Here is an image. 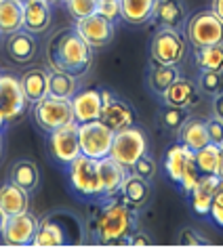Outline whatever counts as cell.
<instances>
[{"label":"cell","instance_id":"cell-42","mask_svg":"<svg viewBox=\"0 0 223 250\" xmlns=\"http://www.w3.org/2000/svg\"><path fill=\"white\" fill-rule=\"evenodd\" d=\"M127 244L129 246H133V248H143V246H150L152 244V240H150V235L148 233H131V238L127 240Z\"/></svg>","mask_w":223,"mask_h":250},{"label":"cell","instance_id":"cell-26","mask_svg":"<svg viewBox=\"0 0 223 250\" xmlns=\"http://www.w3.org/2000/svg\"><path fill=\"white\" fill-rule=\"evenodd\" d=\"M23 30V2L0 0V36Z\"/></svg>","mask_w":223,"mask_h":250},{"label":"cell","instance_id":"cell-35","mask_svg":"<svg viewBox=\"0 0 223 250\" xmlns=\"http://www.w3.org/2000/svg\"><path fill=\"white\" fill-rule=\"evenodd\" d=\"M198 88L206 95H217L223 91V72H211V69H202L198 78Z\"/></svg>","mask_w":223,"mask_h":250},{"label":"cell","instance_id":"cell-9","mask_svg":"<svg viewBox=\"0 0 223 250\" xmlns=\"http://www.w3.org/2000/svg\"><path fill=\"white\" fill-rule=\"evenodd\" d=\"M48 151L55 162L69 164L80 156V139H78V122H69L48 133Z\"/></svg>","mask_w":223,"mask_h":250},{"label":"cell","instance_id":"cell-37","mask_svg":"<svg viewBox=\"0 0 223 250\" xmlns=\"http://www.w3.org/2000/svg\"><path fill=\"white\" fill-rule=\"evenodd\" d=\"M131 172H135V175L145 179V181H152V179L156 177V172H158V164H156L154 158H150L148 154H143L133 166H131Z\"/></svg>","mask_w":223,"mask_h":250},{"label":"cell","instance_id":"cell-5","mask_svg":"<svg viewBox=\"0 0 223 250\" xmlns=\"http://www.w3.org/2000/svg\"><path fill=\"white\" fill-rule=\"evenodd\" d=\"M185 38L194 48H204L223 42V21L211 11H200L185 21Z\"/></svg>","mask_w":223,"mask_h":250},{"label":"cell","instance_id":"cell-20","mask_svg":"<svg viewBox=\"0 0 223 250\" xmlns=\"http://www.w3.org/2000/svg\"><path fill=\"white\" fill-rule=\"evenodd\" d=\"M152 19L160 27L181 30V25L187 21V11H185L183 0H158Z\"/></svg>","mask_w":223,"mask_h":250},{"label":"cell","instance_id":"cell-27","mask_svg":"<svg viewBox=\"0 0 223 250\" xmlns=\"http://www.w3.org/2000/svg\"><path fill=\"white\" fill-rule=\"evenodd\" d=\"M34 246L38 248H53V246H64L66 244V231L61 223H57L53 217H46L38 221V229L34 235Z\"/></svg>","mask_w":223,"mask_h":250},{"label":"cell","instance_id":"cell-2","mask_svg":"<svg viewBox=\"0 0 223 250\" xmlns=\"http://www.w3.org/2000/svg\"><path fill=\"white\" fill-rule=\"evenodd\" d=\"M137 219L133 208L127 206L122 200H106V206L95 217L93 225V240L99 244H122L135 231Z\"/></svg>","mask_w":223,"mask_h":250},{"label":"cell","instance_id":"cell-12","mask_svg":"<svg viewBox=\"0 0 223 250\" xmlns=\"http://www.w3.org/2000/svg\"><path fill=\"white\" fill-rule=\"evenodd\" d=\"M38 229V219L30 210L6 217V223L2 229V240L9 246H27L34 242Z\"/></svg>","mask_w":223,"mask_h":250},{"label":"cell","instance_id":"cell-14","mask_svg":"<svg viewBox=\"0 0 223 250\" xmlns=\"http://www.w3.org/2000/svg\"><path fill=\"white\" fill-rule=\"evenodd\" d=\"M219 183H221V179L217 175H200L196 185L187 191L192 210L196 214L204 217V214L211 212V204H213V198H215V191H217Z\"/></svg>","mask_w":223,"mask_h":250},{"label":"cell","instance_id":"cell-39","mask_svg":"<svg viewBox=\"0 0 223 250\" xmlns=\"http://www.w3.org/2000/svg\"><path fill=\"white\" fill-rule=\"evenodd\" d=\"M208 217L213 219V223L223 229V179L217 187V191H215V198H213V204H211V212H208Z\"/></svg>","mask_w":223,"mask_h":250},{"label":"cell","instance_id":"cell-4","mask_svg":"<svg viewBox=\"0 0 223 250\" xmlns=\"http://www.w3.org/2000/svg\"><path fill=\"white\" fill-rule=\"evenodd\" d=\"M34 122L38 124V128H43L45 133L64 126V124L76 122L74 120V109H72V99L66 97H55V95H45L43 99L34 103Z\"/></svg>","mask_w":223,"mask_h":250},{"label":"cell","instance_id":"cell-18","mask_svg":"<svg viewBox=\"0 0 223 250\" xmlns=\"http://www.w3.org/2000/svg\"><path fill=\"white\" fill-rule=\"evenodd\" d=\"M118 196H120V200L127 206L137 210V208H141V206H145L150 202V196H152L150 181H145V179L135 175V172H127Z\"/></svg>","mask_w":223,"mask_h":250},{"label":"cell","instance_id":"cell-23","mask_svg":"<svg viewBox=\"0 0 223 250\" xmlns=\"http://www.w3.org/2000/svg\"><path fill=\"white\" fill-rule=\"evenodd\" d=\"M162 99H164L166 105H175V107H185L187 109L190 105L196 103L198 88H196V84H194L192 80L181 78V76H179V78L164 91Z\"/></svg>","mask_w":223,"mask_h":250},{"label":"cell","instance_id":"cell-28","mask_svg":"<svg viewBox=\"0 0 223 250\" xmlns=\"http://www.w3.org/2000/svg\"><path fill=\"white\" fill-rule=\"evenodd\" d=\"M158 0H120L122 19L131 25H141L154 15Z\"/></svg>","mask_w":223,"mask_h":250},{"label":"cell","instance_id":"cell-16","mask_svg":"<svg viewBox=\"0 0 223 250\" xmlns=\"http://www.w3.org/2000/svg\"><path fill=\"white\" fill-rule=\"evenodd\" d=\"M38 53V40L34 38L32 32L19 30L15 34L6 36V55L9 59H13L15 63H30Z\"/></svg>","mask_w":223,"mask_h":250},{"label":"cell","instance_id":"cell-19","mask_svg":"<svg viewBox=\"0 0 223 250\" xmlns=\"http://www.w3.org/2000/svg\"><path fill=\"white\" fill-rule=\"evenodd\" d=\"M51 19L53 13L46 0H25L23 2V30L32 34H43L48 30Z\"/></svg>","mask_w":223,"mask_h":250},{"label":"cell","instance_id":"cell-13","mask_svg":"<svg viewBox=\"0 0 223 250\" xmlns=\"http://www.w3.org/2000/svg\"><path fill=\"white\" fill-rule=\"evenodd\" d=\"M101 107H103V101H101L99 88H85V91H78L72 97L74 120L78 124L99 120Z\"/></svg>","mask_w":223,"mask_h":250},{"label":"cell","instance_id":"cell-43","mask_svg":"<svg viewBox=\"0 0 223 250\" xmlns=\"http://www.w3.org/2000/svg\"><path fill=\"white\" fill-rule=\"evenodd\" d=\"M213 116L223 120V91L215 95V101H213Z\"/></svg>","mask_w":223,"mask_h":250},{"label":"cell","instance_id":"cell-29","mask_svg":"<svg viewBox=\"0 0 223 250\" xmlns=\"http://www.w3.org/2000/svg\"><path fill=\"white\" fill-rule=\"evenodd\" d=\"M11 181L17 183L22 189L25 191H34L40 183V172L38 166L32 162V160H17L11 168Z\"/></svg>","mask_w":223,"mask_h":250},{"label":"cell","instance_id":"cell-10","mask_svg":"<svg viewBox=\"0 0 223 250\" xmlns=\"http://www.w3.org/2000/svg\"><path fill=\"white\" fill-rule=\"evenodd\" d=\"M27 99L23 95L22 82L9 72H0V114L6 122H15L25 112Z\"/></svg>","mask_w":223,"mask_h":250},{"label":"cell","instance_id":"cell-51","mask_svg":"<svg viewBox=\"0 0 223 250\" xmlns=\"http://www.w3.org/2000/svg\"><path fill=\"white\" fill-rule=\"evenodd\" d=\"M19 2H25V0H19Z\"/></svg>","mask_w":223,"mask_h":250},{"label":"cell","instance_id":"cell-15","mask_svg":"<svg viewBox=\"0 0 223 250\" xmlns=\"http://www.w3.org/2000/svg\"><path fill=\"white\" fill-rule=\"evenodd\" d=\"M99 120L106 124V126H110L114 133H118V130H122V128L135 126L137 114L131 103L120 101V99H112L110 103H106V105L101 107Z\"/></svg>","mask_w":223,"mask_h":250},{"label":"cell","instance_id":"cell-6","mask_svg":"<svg viewBox=\"0 0 223 250\" xmlns=\"http://www.w3.org/2000/svg\"><path fill=\"white\" fill-rule=\"evenodd\" d=\"M143 154H148V137L141 128L137 126H129L114 133V143H112V151L110 156L120 162L124 168L131 170L139 158Z\"/></svg>","mask_w":223,"mask_h":250},{"label":"cell","instance_id":"cell-21","mask_svg":"<svg viewBox=\"0 0 223 250\" xmlns=\"http://www.w3.org/2000/svg\"><path fill=\"white\" fill-rule=\"evenodd\" d=\"M27 208H30V191L22 189V187L17 183H13L11 179L0 185V210H2L6 217L25 212Z\"/></svg>","mask_w":223,"mask_h":250},{"label":"cell","instance_id":"cell-33","mask_svg":"<svg viewBox=\"0 0 223 250\" xmlns=\"http://www.w3.org/2000/svg\"><path fill=\"white\" fill-rule=\"evenodd\" d=\"M196 63L200 69H211V72H223V42L196 48Z\"/></svg>","mask_w":223,"mask_h":250},{"label":"cell","instance_id":"cell-52","mask_svg":"<svg viewBox=\"0 0 223 250\" xmlns=\"http://www.w3.org/2000/svg\"><path fill=\"white\" fill-rule=\"evenodd\" d=\"M221 147H223V145H221Z\"/></svg>","mask_w":223,"mask_h":250},{"label":"cell","instance_id":"cell-40","mask_svg":"<svg viewBox=\"0 0 223 250\" xmlns=\"http://www.w3.org/2000/svg\"><path fill=\"white\" fill-rule=\"evenodd\" d=\"M206 130H208V139L215 145H223V120L211 116L206 120Z\"/></svg>","mask_w":223,"mask_h":250},{"label":"cell","instance_id":"cell-30","mask_svg":"<svg viewBox=\"0 0 223 250\" xmlns=\"http://www.w3.org/2000/svg\"><path fill=\"white\" fill-rule=\"evenodd\" d=\"M179 78V72L175 65H164V63H152V69H150V88L154 91L156 95L162 97L164 91L169 88L173 82Z\"/></svg>","mask_w":223,"mask_h":250},{"label":"cell","instance_id":"cell-24","mask_svg":"<svg viewBox=\"0 0 223 250\" xmlns=\"http://www.w3.org/2000/svg\"><path fill=\"white\" fill-rule=\"evenodd\" d=\"M177 133H179V143H183L192 151H198L200 147L211 143L206 130V120H200V118H187Z\"/></svg>","mask_w":223,"mask_h":250},{"label":"cell","instance_id":"cell-48","mask_svg":"<svg viewBox=\"0 0 223 250\" xmlns=\"http://www.w3.org/2000/svg\"><path fill=\"white\" fill-rule=\"evenodd\" d=\"M4 223H6V214L0 210V235H2V229H4Z\"/></svg>","mask_w":223,"mask_h":250},{"label":"cell","instance_id":"cell-46","mask_svg":"<svg viewBox=\"0 0 223 250\" xmlns=\"http://www.w3.org/2000/svg\"><path fill=\"white\" fill-rule=\"evenodd\" d=\"M112 99H114V97H112V93H108V91H101V101H103V105H106V103H110Z\"/></svg>","mask_w":223,"mask_h":250},{"label":"cell","instance_id":"cell-45","mask_svg":"<svg viewBox=\"0 0 223 250\" xmlns=\"http://www.w3.org/2000/svg\"><path fill=\"white\" fill-rule=\"evenodd\" d=\"M217 177L223 179V147H221V158H219V166H217Z\"/></svg>","mask_w":223,"mask_h":250},{"label":"cell","instance_id":"cell-49","mask_svg":"<svg viewBox=\"0 0 223 250\" xmlns=\"http://www.w3.org/2000/svg\"><path fill=\"white\" fill-rule=\"evenodd\" d=\"M46 2H48V4H64L66 0H46Z\"/></svg>","mask_w":223,"mask_h":250},{"label":"cell","instance_id":"cell-38","mask_svg":"<svg viewBox=\"0 0 223 250\" xmlns=\"http://www.w3.org/2000/svg\"><path fill=\"white\" fill-rule=\"evenodd\" d=\"M97 13H99L101 17L110 19V21H118V19H122L120 0H99V4H97Z\"/></svg>","mask_w":223,"mask_h":250},{"label":"cell","instance_id":"cell-41","mask_svg":"<svg viewBox=\"0 0 223 250\" xmlns=\"http://www.w3.org/2000/svg\"><path fill=\"white\" fill-rule=\"evenodd\" d=\"M179 242L181 244H187V246H200L202 244V238L194 231V229H183L179 235Z\"/></svg>","mask_w":223,"mask_h":250},{"label":"cell","instance_id":"cell-36","mask_svg":"<svg viewBox=\"0 0 223 250\" xmlns=\"http://www.w3.org/2000/svg\"><path fill=\"white\" fill-rule=\"evenodd\" d=\"M64 4L67 6L69 15H72L76 21H78V19H85L89 15H95L99 0H66Z\"/></svg>","mask_w":223,"mask_h":250},{"label":"cell","instance_id":"cell-47","mask_svg":"<svg viewBox=\"0 0 223 250\" xmlns=\"http://www.w3.org/2000/svg\"><path fill=\"white\" fill-rule=\"evenodd\" d=\"M4 154V135H2V128H0V160H2Z\"/></svg>","mask_w":223,"mask_h":250},{"label":"cell","instance_id":"cell-50","mask_svg":"<svg viewBox=\"0 0 223 250\" xmlns=\"http://www.w3.org/2000/svg\"><path fill=\"white\" fill-rule=\"evenodd\" d=\"M4 124H6V120H4V116L0 114V128H4Z\"/></svg>","mask_w":223,"mask_h":250},{"label":"cell","instance_id":"cell-8","mask_svg":"<svg viewBox=\"0 0 223 250\" xmlns=\"http://www.w3.org/2000/svg\"><path fill=\"white\" fill-rule=\"evenodd\" d=\"M187 51V42L181 36L179 30H171V27H160L152 38V61L164 65H177L179 61H183Z\"/></svg>","mask_w":223,"mask_h":250},{"label":"cell","instance_id":"cell-32","mask_svg":"<svg viewBox=\"0 0 223 250\" xmlns=\"http://www.w3.org/2000/svg\"><path fill=\"white\" fill-rule=\"evenodd\" d=\"M196 156V166L200 170V175H217V166L221 158V145L208 143L204 147H200L198 151H194Z\"/></svg>","mask_w":223,"mask_h":250},{"label":"cell","instance_id":"cell-11","mask_svg":"<svg viewBox=\"0 0 223 250\" xmlns=\"http://www.w3.org/2000/svg\"><path fill=\"white\" fill-rule=\"evenodd\" d=\"M76 32L80 34L82 38L87 40L89 46L93 48H103L108 46L112 40H114V21H110V19L101 17L99 13H95V15H89L85 19H78L76 21Z\"/></svg>","mask_w":223,"mask_h":250},{"label":"cell","instance_id":"cell-1","mask_svg":"<svg viewBox=\"0 0 223 250\" xmlns=\"http://www.w3.org/2000/svg\"><path fill=\"white\" fill-rule=\"evenodd\" d=\"M93 46L76 32V27L55 34L48 44V63L53 69L67 72L72 76H82L93 63Z\"/></svg>","mask_w":223,"mask_h":250},{"label":"cell","instance_id":"cell-34","mask_svg":"<svg viewBox=\"0 0 223 250\" xmlns=\"http://www.w3.org/2000/svg\"><path fill=\"white\" fill-rule=\"evenodd\" d=\"M187 109L185 107H175V105H164L160 107L158 112V122L162 124L166 130H173V133H177V130L183 126V122L187 120Z\"/></svg>","mask_w":223,"mask_h":250},{"label":"cell","instance_id":"cell-3","mask_svg":"<svg viewBox=\"0 0 223 250\" xmlns=\"http://www.w3.org/2000/svg\"><path fill=\"white\" fill-rule=\"evenodd\" d=\"M69 187L82 200H103V187L99 179V160H93L85 154L74 158L67 164Z\"/></svg>","mask_w":223,"mask_h":250},{"label":"cell","instance_id":"cell-31","mask_svg":"<svg viewBox=\"0 0 223 250\" xmlns=\"http://www.w3.org/2000/svg\"><path fill=\"white\" fill-rule=\"evenodd\" d=\"M48 93L55 95V97H66V99H72V97L78 93L76 76L67 74V72H59V69L48 72Z\"/></svg>","mask_w":223,"mask_h":250},{"label":"cell","instance_id":"cell-44","mask_svg":"<svg viewBox=\"0 0 223 250\" xmlns=\"http://www.w3.org/2000/svg\"><path fill=\"white\" fill-rule=\"evenodd\" d=\"M213 11L219 15V19L223 21V0H213Z\"/></svg>","mask_w":223,"mask_h":250},{"label":"cell","instance_id":"cell-25","mask_svg":"<svg viewBox=\"0 0 223 250\" xmlns=\"http://www.w3.org/2000/svg\"><path fill=\"white\" fill-rule=\"evenodd\" d=\"M19 82H22L27 103H32V105L38 99H43L45 95H48V72H45L43 67H34V69L23 72Z\"/></svg>","mask_w":223,"mask_h":250},{"label":"cell","instance_id":"cell-17","mask_svg":"<svg viewBox=\"0 0 223 250\" xmlns=\"http://www.w3.org/2000/svg\"><path fill=\"white\" fill-rule=\"evenodd\" d=\"M129 168H124L120 162H116L112 156H106L99 160V179L103 187V200H112L120 193L122 181L127 177Z\"/></svg>","mask_w":223,"mask_h":250},{"label":"cell","instance_id":"cell-7","mask_svg":"<svg viewBox=\"0 0 223 250\" xmlns=\"http://www.w3.org/2000/svg\"><path fill=\"white\" fill-rule=\"evenodd\" d=\"M78 139H80V154L93 160H101L110 156L112 143H114V130L106 126L101 120L82 122L78 124Z\"/></svg>","mask_w":223,"mask_h":250},{"label":"cell","instance_id":"cell-22","mask_svg":"<svg viewBox=\"0 0 223 250\" xmlns=\"http://www.w3.org/2000/svg\"><path fill=\"white\" fill-rule=\"evenodd\" d=\"M194 160H196L194 151L187 149L183 143L171 145L169 151H166V156H164V170H166V175H169L171 181H175V183L179 185V181H181V177H183L185 168L194 162Z\"/></svg>","mask_w":223,"mask_h":250}]
</instances>
